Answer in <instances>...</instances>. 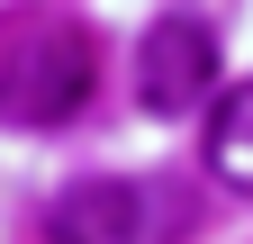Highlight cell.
I'll use <instances>...</instances> for the list:
<instances>
[{
    "mask_svg": "<svg viewBox=\"0 0 253 244\" xmlns=\"http://www.w3.org/2000/svg\"><path fill=\"white\" fill-rule=\"evenodd\" d=\"M90 37L73 18H37L18 27L9 54H0V118L9 127H63V118H82L90 100Z\"/></svg>",
    "mask_w": 253,
    "mask_h": 244,
    "instance_id": "1",
    "label": "cell"
},
{
    "mask_svg": "<svg viewBox=\"0 0 253 244\" xmlns=\"http://www.w3.org/2000/svg\"><path fill=\"white\" fill-rule=\"evenodd\" d=\"M217 90V37L199 18H154L136 45V109L145 118H181Z\"/></svg>",
    "mask_w": 253,
    "mask_h": 244,
    "instance_id": "2",
    "label": "cell"
},
{
    "mask_svg": "<svg viewBox=\"0 0 253 244\" xmlns=\"http://www.w3.org/2000/svg\"><path fill=\"white\" fill-rule=\"evenodd\" d=\"M154 208L163 190H145V181H73L45 199V244H145Z\"/></svg>",
    "mask_w": 253,
    "mask_h": 244,
    "instance_id": "3",
    "label": "cell"
},
{
    "mask_svg": "<svg viewBox=\"0 0 253 244\" xmlns=\"http://www.w3.org/2000/svg\"><path fill=\"white\" fill-rule=\"evenodd\" d=\"M199 163H208V181H217V190L253 199V81H235V90H217V100H208Z\"/></svg>",
    "mask_w": 253,
    "mask_h": 244,
    "instance_id": "4",
    "label": "cell"
}]
</instances>
